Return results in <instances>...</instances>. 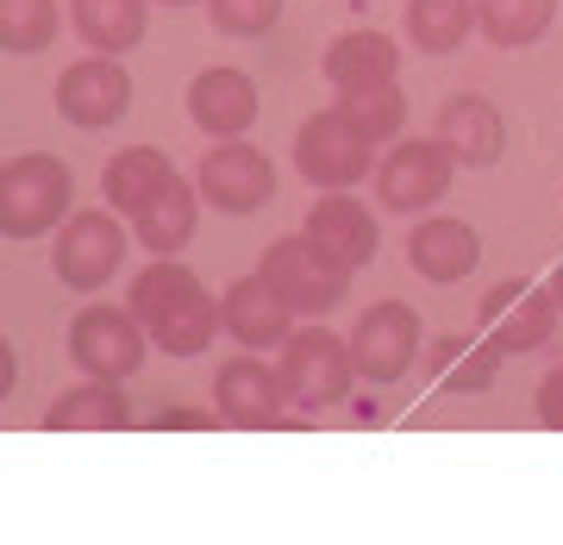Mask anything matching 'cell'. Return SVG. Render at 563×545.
<instances>
[{"label":"cell","instance_id":"cell-2","mask_svg":"<svg viewBox=\"0 0 563 545\" xmlns=\"http://www.w3.org/2000/svg\"><path fill=\"white\" fill-rule=\"evenodd\" d=\"M76 176L51 151H25L0 170V232L7 239H44L57 220H69Z\"/></svg>","mask_w":563,"mask_h":545},{"label":"cell","instance_id":"cell-19","mask_svg":"<svg viewBox=\"0 0 563 545\" xmlns=\"http://www.w3.org/2000/svg\"><path fill=\"white\" fill-rule=\"evenodd\" d=\"M325 81L332 88H376V81H401V44L388 32H344V39L325 44L320 57Z\"/></svg>","mask_w":563,"mask_h":545},{"label":"cell","instance_id":"cell-17","mask_svg":"<svg viewBox=\"0 0 563 545\" xmlns=\"http://www.w3.org/2000/svg\"><path fill=\"white\" fill-rule=\"evenodd\" d=\"M188 120L201 126L207 139H244L251 120H257V81L220 63V69H201L188 81Z\"/></svg>","mask_w":563,"mask_h":545},{"label":"cell","instance_id":"cell-21","mask_svg":"<svg viewBox=\"0 0 563 545\" xmlns=\"http://www.w3.org/2000/svg\"><path fill=\"white\" fill-rule=\"evenodd\" d=\"M51 433H120L132 426V402H125L120 383H107V377H88L81 389H63L51 414H44Z\"/></svg>","mask_w":563,"mask_h":545},{"label":"cell","instance_id":"cell-22","mask_svg":"<svg viewBox=\"0 0 563 545\" xmlns=\"http://www.w3.org/2000/svg\"><path fill=\"white\" fill-rule=\"evenodd\" d=\"M495 307H507V314H495V345L501 351H539V345H551V333H558V288H501L495 295Z\"/></svg>","mask_w":563,"mask_h":545},{"label":"cell","instance_id":"cell-31","mask_svg":"<svg viewBox=\"0 0 563 545\" xmlns=\"http://www.w3.org/2000/svg\"><path fill=\"white\" fill-rule=\"evenodd\" d=\"M551 288H558V302H563V270H558V276H551Z\"/></svg>","mask_w":563,"mask_h":545},{"label":"cell","instance_id":"cell-27","mask_svg":"<svg viewBox=\"0 0 563 545\" xmlns=\"http://www.w3.org/2000/svg\"><path fill=\"white\" fill-rule=\"evenodd\" d=\"M63 32V13L57 0H0V44L7 57H38L51 51Z\"/></svg>","mask_w":563,"mask_h":545},{"label":"cell","instance_id":"cell-23","mask_svg":"<svg viewBox=\"0 0 563 545\" xmlns=\"http://www.w3.org/2000/svg\"><path fill=\"white\" fill-rule=\"evenodd\" d=\"M176 176V163L163 157L157 144H125L120 157L107 163V176H101V201L113 207V214H139L151 195H157L163 182Z\"/></svg>","mask_w":563,"mask_h":545},{"label":"cell","instance_id":"cell-15","mask_svg":"<svg viewBox=\"0 0 563 545\" xmlns=\"http://www.w3.org/2000/svg\"><path fill=\"white\" fill-rule=\"evenodd\" d=\"M439 144L457 157V170H495L507 151V120L488 95H451L439 107Z\"/></svg>","mask_w":563,"mask_h":545},{"label":"cell","instance_id":"cell-14","mask_svg":"<svg viewBox=\"0 0 563 545\" xmlns=\"http://www.w3.org/2000/svg\"><path fill=\"white\" fill-rule=\"evenodd\" d=\"M407 263L420 270L426 283H463V276H476V263H483V239H476V226L470 220H451V214H426L413 232H407Z\"/></svg>","mask_w":563,"mask_h":545},{"label":"cell","instance_id":"cell-3","mask_svg":"<svg viewBox=\"0 0 563 545\" xmlns=\"http://www.w3.org/2000/svg\"><path fill=\"white\" fill-rule=\"evenodd\" d=\"M144 345H151V326L132 314V307H81L69 320V363L81 377H107V383H125L144 370Z\"/></svg>","mask_w":563,"mask_h":545},{"label":"cell","instance_id":"cell-11","mask_svg":"<svg viewBox=\"0 0 563 545\" xmlns=\"http://www.w3.org/2000/svg\"><path fill=\"white\" fill-rule=\"evenodd\" d=\"M351 358H357L363 383H401L407 363L420 358V314L407 302H376L357 314L351 333Z\"/></svg>","mask_w":563,"mask_h":545},{"label":"cell","instance_id":"cell-16","mask_svg":"<svg viewBox=\"0 0 563 545\" xmlns=\"http://www.w3.org/2000/svg\"><path fill=\"white\" fill-rule=\"evenodd\" d=\"M225 307V333L244 345V351H269V345H288L295 339V307L282 302V288L269 276H239V283L220 295Z\"/></svg>","mask_w":563,"mask_h":545},{"label":"cell","instance_id":"cell-13","mask_svg":"<svg viewBox=\"0 0 563 545\" xmlns=\"http://www.w3.org/2000/svg\"><path fill=\"white\" fill-rule=\"evenodd\" d=\"M213 402L232 426H276L282 407L295 402L288 383H282V370L257 363V351H244V358L220 363V377H213Z\"/></svg>","mask_w":563,"mask_h":545},{"label":"cell","instance_id":"cell-20","mask_svg":"<svg viewBox=\"0 0 563 545\" xmlns=\"http://www.w3.org/2000/svg\"><path fill=\"white\" fill-rule=\"evenodd\" d=\"M151 7L157 0H69V25L88 51H107V57H125L139 51L144 32H151Z\"/></svg>","mask_w":563,"mask_h":545},{"label":"cell","instance_id":"cell-24","mask_svg":"<svg viewBox=\"0 0 563 545\" xmlns=\"http://www.w3.org/2000/svg\"><path fill=\"white\" fill-rule=\"evenodd\" d=\"M558 20V0H476V32L495 51H526Z\"/></svg>","mask_w":563,"mask_h":545},{"label":"cell","instance_id":"cell-7","mask_svg":"<svg viewBox=\"0 0 563 545\" xmlns=\"http://www.w3.org/2000/svg\"><path fill=\"white\" fill-rule=\"evenodd\" d=\"M295 170L313 188H357L376 170V144L363 139L357 126L344 120V107H325L295 132Z\"/></svg>","mask_w":563,"mask_h":545},{"label":"cell","instance_id":"cell-6","mask_svg":"<svg viewBox=\"0 0 563 545\" xmlns=\"http://www.w3.org/2000/svg\"><path fill=\"white\" fill-rule=\"evenodd\" d=\"M451 176H457V157L444 151L439 139H395L388 157H376V201L388 214H432V207L451 195Z\"/></svg>","mask_w":563,"mask_h":545},{"label":"cell","instance_id":"cell-26","mask_svg":"<svg viewBox=\"0 0 563 545\" xmlns=\"http://www.w3.org/2000/svg\"><path fill=\"white\" fill-rule=\"evenodd\" d=\"M344 107V120L357 126L369 144H395L401 139V126H407V95H401V81H376V88H344L339 95Z\"/></svg>","mask_w":563,"mask_h":545},{"label":"cell","instance_id":"cell-5","mask_svg":"<svg viewBox=\"0 0 563 545\" xmlns=\"http://www.w3.org/2000/svg\"><path fill=\"white\" fill-rule=\"evenodd\" d=\"M282 383L295 395V407L320 414V407H339L357 383V358H351V339H339L332 326H307L282 345Z\"/></svg>","mask_w":563,"mask_h":545},{"label":"cell","instance_id":"cell-28","mask_svg":"<svg viewBox=\"0 0 563 545\" xmlns=\"http://www.w3.org/2000/svg\"><path fill=\"white\" fill-rule=\"evenodd\" d=\"M282 7L288 0H207V13L225 39H269L282 25Z\"/></svg>","mask_w":563,"mask_h":545},{"label":"cell","instance_id":"cell-25","mask_svg":"<svg viewBox=\"0 0 563 545\" xmlns=\"http://www.w3.org/2000/svg\"><path fill=\"white\" fill-rule=\"evenodd\" d=\"M476 32V0H407V39L426 57H451Z\"/></svg>","mask_w":563,"mask_h":545},{"label":"cell","instance_id":"cell-4","mask_svg":"<svg viewBox=\"0 0 563 545\" xmlns=\"http://www.w3.org/2000/svg\"><path fill=\"white\" fill-rule=\"evenodd\" d=\"M257 270L282 288V302L295 307V314H332V307H344V295H351V270L325 258L320 244L307 239V226L301 232H282V239L263 251Z\"/></svg>","mask_w":563,"mask_h":545},{"label":"cell","instance_id":"cell-1","mask_svg":"<svg viewBox=\"0 0 563 545\" xmlns=\"http://www.w3.org/2000/svg\"><path fill=\"white\" fill-rule=\"evenodd\" d=\"M125 307L151 326L163 358H201L207 345H213V333L225 326V307L207 295V283L188 263H169V258H157L132 283V302Z\"/></svg>","mask_w":563,"mask_h":545},{"label":"cell","instance_id":"cell-32","mask_svg":"<svg viewBox=\"0 0 563 545\" xmlns=\"http://www.w3.org/2000/svg\"><path fill=\"white\" fill-rule=\"evenodd\" d=\"M157 7H195V0H157Z\"/></svg>","mask_w":563,"mask_h":545},{"label":"cell","instance_id":"cell-29","mask_svg":"<svg viewBox=\"0 0 563 545\" xmlns=\"http://www.w3.org/2000/svg\"><path fill=\"white\" fill-rule=\"evenodd\" d=\"M539 421H544V426H558V433H563V363L551 370V377H544V383H539Z\"/></svg>","mask_w":563,"mask_h":545},{"label":"cell","instance_id":"cell-8","mask_svg":"<svg viewBox=\"0 0 563 545\" xmlns=\"http://www.w3.org/2000/svg\"><path fill=\"white\" fill-rule=\"evenodd\" d=\"M195 188H201V201L213 207V214L244 220V214H257V207L276 201V163L263 157L257 144L220 139L201 157V170H195Z\"/></svg>","mask_w":563,"mask_h":545},{"label":"cell","instance_id":"cell-18","mask_svg":"<svg viewBox=\"0 0 563 545\" xmlns=\"http://www.w3.org/2000/svg\"><path fill=\"white\" fill-rule=\"evenodd\" d=\"M195 226H201V188L181 182V176H169L157 195L132 214V232H139V244L151 258H176L181 244L195 239Z\"/></svg>","mask_w":563,"mask_h":545},{"label":"cell","instance_id":"cell-12","mask_svg":"<svg viewBox=\"0 0 563 545\" xmlns=\"http://www.w3.org/2000/svg\"><path fill=\"white\" fill-rule=\"evenodd\" d=\"M307 239L357 276L363 263H376V251H383V220H376L351 188H325L320 201L307 207Z\"/></svg>","mask_w":563,"mask_h":545},{"label":"cell","instance_id":"cell-10","mask_svg":"<svg viewBox=\"0 0 563 545\" xmlns=\"http://www.w3.org/2000/svg\"><path fill=\"white\" fill-rule=\"evenodd\" d=\"M57 113L69 126H81V132L120 126L132 113V76H125V63H113L107 51L69 63L57 76Z\"/></svg>","mask_w":563,"mask_h":545},{"label":"cell","instance_id":"cell-9","mask_svg":"<svg viewBox=\"0 0 563 545\" xmlns=\"http://www.w3.org/2000/svg\"><path fill=\"white\" fill-rule=\"evenodd\" d=\"M57 283H69L76 295H95L120 276L125 263V226L113 220V207H88V214H69L57 232Z\"/></svg>","mask_w":563,"mask_h":545},{"label":"cell","instance_id":"cell-30","mask_svg":"<svg viewBox=\"0 0 563 545\" xmlns=\"http://www.w3.org/2000/svg\"><path fill=\"white\" fill-rule=\"evenodd\" d=\"M20 383V358H13V345H0V395H13Z\"/></svg>","mask_w":563,"mask_h":545}]
</instances>
